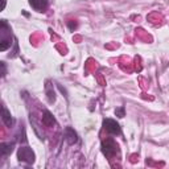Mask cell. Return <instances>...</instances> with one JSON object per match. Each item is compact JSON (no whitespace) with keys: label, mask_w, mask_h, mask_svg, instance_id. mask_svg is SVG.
I'll return each mask as SVG.
<instances>
[{"label":"cell","mask_w":169,"mask_h":169,"mask_svg":"<svg viewBox=\"0 0 169 169\" xmlns=\"http://www.w3.org/2000/svg\"><path fill=\"white\" fill-rule=\"evenodd\" d=\"M19 157L20 160H25V161H28V162H33V152L30 149L28 148H20L19 151Z\"/></svg>","instance_id":"6da1fadb"},{"label":"cell","mask_w":169,"mask_h":169,"mask_svg":"<svg viewBox=\"0 0 169 169\" xmlns=\"http://www.w3.org/2000/svg\"><path fill=\"white\" fill-rule=\"evenodd\" d=\"M104 128H106L107 131L112 132V134H119V131H120L119 130V125L112 120H106L104 122Z\"/></svg>","instance_id":"7a4b0ae2"},{"label":"cell","mask_w":169,"mask_h":169,"mask_svg":"<svg viewBox=\"0 0 169 169\" xmlns=\"http://www.w3.org/2000/svg\"><path fill=\"white\" fill-rule=\"evenodd\" d=\"M30 4L33 5V8L37 11H42L46 5V0H30Z\"/></svg>","instance_id":"3957f363"},{"label":"cell","mask_w":169,"mask_h":169,"mask_svg":"<svg viewBox=\"0 0 169 169\" xmlns=\"http://www.w3.org/2000/svg\"><path fill=\"white\" fill-rule=\"evenodd\" d=\"M3 120H4V123L8 125V127H11V124H12V120H11V118H10V114H8L7 111V108H3Z\"/></svg>","instance_id":"277c9868"},{"label":"cell","mask_w":169,"mask_h":169,"mask_svg":"<svg viewBox=\"0 0 169 169\" xmlns=\"http://www.w3.org/2000/svg\"><path fill=\"white\" fill-rule=\"evenodd\" d=\"M44 123L46 125H53L54 124V119H53V116L50 115L48 111H45V116H44Z\"/></svg>","instance_id":"5b68a950"},{"label":"cell","mask_w":169,"mask_h":169,"mask_svg":"<svg viewBox=\"0 0 169 169\" xmlns=\"http://www.w3.org/2000/svg\"><path fill=\"white\" fill-rule=\"evenodd\" d=\"M67 131H69V134H70V135H67V141H69L70 144L75 143V141H77V135H75V134H74V132H73L72 130H70V128H69V130H67Z\"/></svg>","instance_id":"8992f818"},{"label":"cell","mask_w":169,"mask_h":169,"mask_svg":"<svg viewBox=\"0 0 169 169\" xmlns=\"http://www.w3.org/2000/svg\"><path fill=\"white\" fill-rule=\"evenodd\" d=\"M11 151H12L11 144H3V145H1V153H3V155H8Z\"/></svg>","instance_id":"52a82bcc"}]
</instances>
